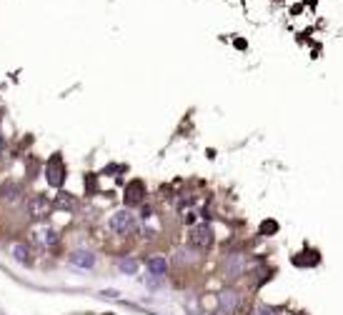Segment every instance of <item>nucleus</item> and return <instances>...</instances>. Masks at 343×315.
<instances>
[{
	"label": "nucleus",
	"mask_w": 343,
	"mask_h": 315,
	"mask_svg": "<svg viewBox=\"0 0 343 315\" xmlns=\"http://www.w3.org/2000/svg\"><path fill=\"white\" fill-rule=\"evenodd\" d=\"M140 200H143V183L135 180V183H130L128 190H125V203H128V205H138Z\"/></svg>",
	"instance_id": "obj_8"
},
{
	"label": "nucleus",
	"mask_w": 343,
	"mask_h": 315,
	"mask_svg": "<svg viewBox=\"0 0 343 315\" xmlns=\"http://www.w3.org/2000/svg\"><path fill=\"white\" fill-rule=\"evenodd\" d=\"M70 263L75 268H93L95 265V255L90 250H73L70 253Z\"/></svg>",
	"instance_id": "obj_7"
},
{
	"label": "nucleus",
	"mask_w": 343,
	"mask_h": 315,
	"mask_svg": "<svg viewBox=\"0 0 343 315\" xmlns=\"http://www.w3.org/2000/svg\"><path fill=\"white\" fill-rule=\"evenodd\" d=\"M45 178H48V183H50L53 188H60V185L65 183V165H63V158H60V155H55V158H50V160H48V165H45Z\"/></svg>",
	"instance_id": "obj_2"
},
{
	"label": "nucleus",
	"mask_w": 343,
	"mask_h": 315,
	"mask_svg": "<svg viewBox=\"0 0 343 315\" xmlns=\"http://www.w3.org/2000/svg\"><path fill=\"white\" fill-rule=\"evenodd\" d=\"M238 300H241V295H238L236 290H223V293L218 295V308H221V313H223V315H233L236 308H238Z\"/></svg>",
	"instance_id": "obj_5"
},
{
	"label": "nucleus",
	"mask_w": 343,
	"mask_h": 315,
	"mask_svg": "<svg viewBox=\"0 0 343 315\" xmlns=\"http://www.w3.org/2000/svg\"><path fill=\"white\" fill-rule=\"evenodd\" d=\"M226 275L231 278V280H236V278H241L243 275V270H246V263H243V255H238V253H233V255H228L226 258Z\"/></svg>",
	"instance_id": "obj_6"
},
{
	"label": "nucleus",
	"mask_w": 343,
	"mask_h": 315,
	"mask_svg": "<svg viewBox=\"0 0 343 315\" xmlns=\"http://www.w3.org/2000/svg\"><path fill=\"white\" fill-rule=\"evenodd\" d=\"M191 245L196 248V250H206V248H211L213 245V230H211V225H196V228H191Z\"/></svg>",
	"instance_id": "obj_3"
},
{
	"label": "nucleus",
	"mask_w": 343,
	"mask_h": 315,
	"mask_svg": "<svg viewBox=\"0 0 343 315\" xmlns=\"http://www.w3.org/2000/svg\"><path fill=\"white\" fill-rule=\"evenodd\" d=\"M108 225H110L113 233H118V235H128V233L135 230V215L128 213V210H118V213L110 215V223H108Z\"/></svg>",
	"instance_id": "obj_1"
},
{
	"label": "nucleus",
	"mask_w": 343,
	"mask_h": 315,
	"mask_svg": "<svg viewBox=\"0 0 343 315\" xmlns=\"http://www.w3.org/2000/svg\"><path fill=\"white\" fill-rule=\"evenodd\" d=\"M13 258H15L18 263H23V265H30V263H33V258H30V248L23 245V243H15V245H13Z\"/></svg>",
	"instance_id": "obj_10"
},
{
	"label": "nucleus",
	"mask_w": 343,
	"mask_h": 315,
	"mask_svg": "<svg viewBox=\"0 0 343 315\" xmlns=\"http://www.w3.org/2000/svg\"><path fill=\"white\" fill-rule=\"evenodd\" d=\"M115 265H118V270L125 273V275H135V273H138V260H135V258H120Z\"/></svg>",
	"instance_id": "obj_11"
},
{
	"label": "nucleus",
	"mask_w": 343,
	"mask_h": 315,
	"mask_svg": "<svg viewBox=\"0 0 343 315\" xmlns=\"http://www.w3.org/2000/svg\"><path fill=\"white\" fill-rule=\"evenodd\" d=\"M28 213H30V218H35V220L48 218V215H50V200H48L45 195H35V198H30V203H28Z\"/></svg>",
	"instance_id": "obj_4"
},
{
	"label": "nucleus",
	"mask_w": 343,
	"mask_h": 315,
	"mask_svg": "<svg viewBox=\"0 0 343 315\" xmlns=\"http://www.w3.org/2000/svg\"><path fill=\"white\" fill-rule=\"evenodd\" d=\"M191 255H193L191 250H178V258H176V263H178V265H183V263H191V260H193Z\"/></svg>",
	"instance_id": "obj_13"
},
{
	"label": "nucleus",
	"mask_w": 343,
	"mask_h": 315,
	"mask_svg": "<svg viewBox=\"0 0 343 315\" xmlns=\"http://www.w3.org/2000/svg\"><path fill=\"white\" fill-rule=\"evenodd\" d=\"M13 193H18L15 183H3V185H0V195H3V198H15Z\"/></svg>",
	"instance_id": "obj_12"
},
{
	"label": "nucleus",
	"mask_w": 343,
	"mask_h": 315,
	"mask_svg": "<svg viewBox=\"0 0 343 315\" xmlns=\"http://www.w3.org/2000/svg\"><path fill=\"white\" fill-rule=\"evenodd\" d=\"M148 270H150V275H155V278H163V275H165V270H168V263H165V258H160V255H153V258H148Z\"/></svg>",
	"instance_id": "obj_9"
},
{
	"label": "nucleus",
	"mask_w": 343,
	"mask_h": 315,
	"mask_svg": "<svg viewBox=\"0 0 343 315\" xmlns=\"http://www.w3.org/2000/svg\"><path fill=\"white\" fill-rule=\"evenodd\" d=\"M253 315H276V310H273V308H268V305H256Z\"/></svg>",
	"instance_id": "obj_14"
}]
</instances>
